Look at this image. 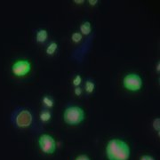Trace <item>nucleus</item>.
<instances>
[{
	"mask_svg": "<svg viewBox=\"0 0 160 160\" xmlns=\"http://www.w3.org/2000/svg\"><path fill=\"white\" fill-rule=\"evenodd\" d=\"M39 118L40 120H41L42 122H48V121H50L52 118L51 112H50L49 110H47V109H44V110L41 111V113H40L39 115Z\"/></svg>",
	"mask_w": 160,
	"mask_h": 160,
	"instance_id": "nucleus-9",
	"label": "nucleus"
},
{
	"mask_svg": "<svg viewBox=\"0 0 160 160\" xmlns=\"http://www.w3.org/2000/svg\"><path fill=\"white\" fill-rule=\"evenodd\" d=\"M140 160H155V158L153 157L149 156V155H143Z\"/></svg>",
	"mask_w": 160,
	"mask_h": 160,
	"instance_id": "nucleus-17",
	"label": "nucleus"
},
{
	"mask_svg": "<svg viewBox=\"0 0 160 160\" xmlns=\"http://www.w3.org/2000/svg\"><path fill=\"white\" fill-rule=\"evenodd\" d=\"M33 121V117L31 112L28 109H22L15 116L14 123L19 128H27L29 127Z\"/></svg>",
	"mask_w": 160,
	"mask_h": 160,
	"instance_id": "nucleus-5",
	"label": "nucleus"
},
{
	"mask_svg": "<svg viewBox=\"0 0 160 160\" xmlns=\"http://www.w3.org/2000/svg\"><path fill=\"white\" fill-rule=\"evenodd\" d=\"M31 70V63L27 60H20L12 64V72L16 77H24Z\"/></svg>",
	"mask_w": 160,
	"mask_h": 160,
	"instance_id": "nucleus-6",
	"label": "nucleus"
},
{
	"mask_svg": "<svg viewBox=\"0 0 160 160\" xmlns=\"http://www.w3.org/2000/svg\"><path fill=\"white\" fill-rule=\"evenodd\" d=\"M94 90V84L90 80H87L86 82V91L88 93H92Z\"/></svg>",
	"mask_w": 160,
	"mask_h": 160,
	"instance_id": "nucleus-12",
	"label": "nucleus"
},
{
	"mask_svg": "<svg viewBox=\"0 0 160 160\" xmlns=\"http://www.w3.org/2000/svg\"><path fill=\"white\" fill-rule=\"evenodd\" d=\"M142 78L135 73L127 74L123 79V86L128 91H140L142 87Z\"/></svg>",
	"mask_w": 160,
	"mask_h": 160,
	"instance_id": "nucleus-4",
	"label": "nucleus"
},
{
	"mask_svg": "<svg viewBox=\"0 0 160 160\" xmlns=\"http://www.w3.org/2000/svg\"><path fill=\"white\" fill-rule=\"evenodd\" d=\"M48 37V33L46 29H39L36 34V41L38 43H44L46 42Z\"/></svg>",
	"mask_w": 160,
	"mask_h": 160,
	"instance_id": "nucleus-7",
	"label": "nucleus"
},
{
	"mask_svg": "<svg viewBox=\"0 0 160 160\" xmlns=\"http://www.w3.org/2000/svg\"><path fill=\"white\" fill-rule=\"evenodd\" d=\"M71 39L74 43H78L82 39V35L80 34L79 32H75L71 36Z\"/></svg>",
	"mask_w": 160,
	"mask_h": 160,
	"instance_id": "nucleus-13",
	"label": "nucleus"
},
{
	"mask_svg": "<svg viewBox=\"0 0 160 160\" xmlns=\"http://www.w3.org/2000/svg\"><path fill=\"white\" fill-rule=\"evenodd\" d=\"M91 23L89 22H86L81 24V26H80V31L84 35H89L91 33Z\"/></svg>",
	"mask_w": 160,
	"mask_h": 160,
	"instance_id": "nucleus-8",
	"label": "nucleus"
},
{
	"mask_svg": "<svg viewBox=\"0 0 160 160\" xmlns=\"http://www.w3.org/2000/svg\"><path fill=\"white\" fill-rule=\"evenodd\" d=\"M40 150L46 155L53 154L56 150V142L52 136L47 133L42 134L38 139Z\"/></svg>",
	"mask_w": 160,
	"mask_h": 160,
	"instance_id": "nucleus-3",
	"label": "nucleus"
},
{
	"mask_svg": "<svg viewBox=\"0 0 160 160\" xmlns=\"http://www.w3.org/2000/svg\"><path fill=\"white\" fill-rule=\"evenodd\" d=\"M74 3L78 4V5H82L85 3V1L84 0H74Z\"/></svg>",
	"mask_w": 160,
	"mask_h": 160,
	"instance_id": "nucleus-20",
	"label": "nucleus"
},
{
	"mask_svg": "<svg viewBox=\"0 0 160 160\" xmlns=\"http://www.w3.org/2000/svg\"><path fill=\"white\" fill-rule=\"evenodd\" d=\"M75 160H91V159H90V158H89L87 155L81 154L79 155V156H78Z\"/></svg>",
	"mask_w": 160,
	"mask_h": 160,
	"instance_id": "nucleus-16",
	"label": "nucleus"
},
{
	"mask_svg": "<svg viewBox=\"0 0 160 160\" xmlns=\"http://www.w3.org/2000/svg\"><path fill=\"white\" fill-rule=\"evenodd\" d=\"M42 102L44 103V105L46 106L47 108H52L53 106V101L50 97H48V96H44Z\"/></svg>",
	"mask_w": 160,
	"mask_h": 160,
	"instance_id": "nucleus-11",
	"label": "nucleus"
},
{
	"mask_svg": "<svg viewBox=\"0 0 160 160\" xmlns=\"http://www.w3.org/2000/svg\"><path fill=\"white\" fill-rule=\"evenodd\" d=\"M86 118L85 111L78 106H71L64 110L63 120L69 126H78Z\"/></svg>",
	"mask_w": 160,
	"mask_h": 160,
	"instance_id": "nucleus-2",
	"label": "nucleus"
},
{
	"mask_svg": "<svg viewBox=\"0 0 160 160\" xmlns=\"http://www.w3.org/2000/svg\"><path fill=\"white\" fill-rule=\"evenodd\" d=\"M106 157L109 160H129L131 149L128 143L121 139H111L106 145Z\"/></svg>",
	"mask_w": 160,
	"mask_h": 160,
	"instance_id": "nucleus-1",
	"label": "nucleus"
},
{
	"mask_svg": "<svg viewBox=\"0 0 160 160\" xmlns=\"http://www.w3.org/2000/svg\"><path fill=\"white\" fill-rule=\"evenodd\" d=\"M58 48V45L57 43H55V42H52L51 43L49 46H47V48H46V53L48 54V55H52L55 51L57 50Z\"/></svg>",
	"mask_w": 160,
	"mask_h": 160,
	"instance_id": "nucleus-10",
	"label": "nucleus"
},
{
	"mask_svg": "<svg viewBox=\"0 0 160 160\" xmlns=\"http://www.w3.org/2000/svg\"><path fill=\"white\" fill-rule=\"evenodd\" d=\"M153 128H154L155 131H157L158 132H160V118H155L154 121H153Z\"/></svg>",
	"mask_w": 160,
	"mask_h": 160,
	"instance_id": "nucleus-14",
	"label": "nucleus"
},
{
	"mask_svg": "<svg viewBox=\"0 0 160 160\" xmlns=\"http://www.w3.org/2000/svg\"><path fill=\"white\" fill-rule=\"evenodd\" d=\"M74 92H75V94H76L77 96H80V95L82 94V89H81L80 87H78V86L75 88Z\"/></svg>",
	"mask_w": 160,
	"mask_h": 160,
	"instance_id": "nucleus-18",
	"label": "nucleus"
},
{
	"mask_svg": "<svg viewBox=\"0 0 160 160\" xmlns=\"http://www.w3.org/2000/svg\"><path fill=\"white\" fill-rule=\"evenodd\" d=\"M88 3L90 4V6H95L98 3V0H89Z\"/></svg>",
	"mask_w": 160,
	"mask_h": 160,
	"instance_id": "nucleus-19",
	"label": "nucleus"
},
{
	"mask_svg": "<svg viewBox=\"0 0 160 160\" xmlns=\"http://www.w3.org/2000/svg\"><path fill=\"white\" fill-rule=\"evenodd\" d=\"M81 82H82V78H81V76H80V75H77V76L75 77L74 79H73V85H74L76 87H78V86L81 84Z\"/></svg>",
	"mask_w": 160,
	"mask_h": 160,
	"instance_id": "nucleus-15",
	"label": "nucleus"
}]
</instances>
